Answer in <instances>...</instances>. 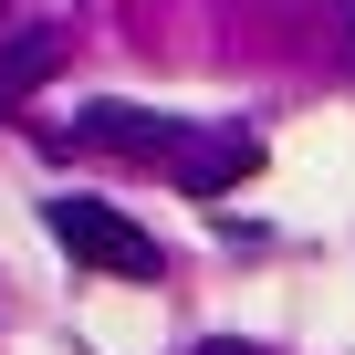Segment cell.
<instances>
[{"instance_id": "7a4b0ae2", "label": "cell", "mask_w": 355, "mask_h": 355, "mask_svg": "<svg viewBox=\"0 0 355 355\" xmlns=\"http://www.w3.org/2000/svg\"><path fill=\"white\" fill-rule=\"evenodd\" d=\"M63 146H84V157H189L178 115H157V105H84V125Z\"/></svg>"}, {"instance_id": "3957f363", "label": "cell", "mask_w": 355, "mask_h": 355, "mask_svg": "<svg viewBox=\"0 0 355 355\" xmlns=\"http://www.w3.org/2000/svg\"><path fill=\"white\" fill-rule=\"evenodd\" d=\"M53 63H63V32H11V42H0V115L32 105L53 84Z\"/></svg>"}, {"instance_id": "5b68a950", "label": "cell", "mask_w": 355, "mask_h": 355, "mask_svg": "<svg viewBox=\"0 0 355 355\" xmlns=\"http://www.w3.org/2000/svg\"><path fill=\"white\" fill-rule=\"evenodd\" d=\"M189 355H261V345H241V334H209V345H189Z\"/></svg>"}, {"instance_id": "6da1fadb", "label": "cell", "mask_w": 355, "mask_h": 355, "mask_svg": "<svg viewBox=\"0 0 355 355\" xmlns=\"http://www.w3.org/2000/svg\"><path fill=\"white\" fill-rule=\"evenodd\" d=\"M42 220H53V241L73 251V261H94V272H136V282H157V241L125 220V209H105V199H42Z\"/></svg>"}, {"instance_id": "277c9868", "label": "cell", "mask_w": 355, "mask_h": 355, "mask_svg": "<svg viewBox=\"0 0 355 355\" xmlns=\"http://www.w3.org/2000/svg\"><path fill=\"white\" fill-rule=\"evenodd\" d=\"M251 167H261V146H251V136H220V146H189V157H178L189 199H220V189H241Z\"/></svg>"}]
</instances>
